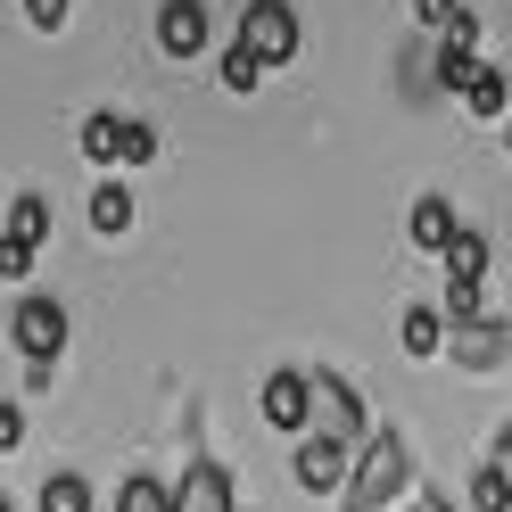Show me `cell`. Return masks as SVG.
<instances>
[{"mask_svg":"<svg viewBox=\"0 0 512 512\" xmlns=\"http://www.w3.org/2000/svg\"><path fill=\"white\" fill-rule=\"evenodd\" d=\"M413 446H405V430H364L356 446H347V479H339V512H389V504H405L413 496Z\"/></svg>","mask_w":512,"mask_h":512,"instance_id":"obj_1","label":"cell"},{"mask_svg":"<svg viewBox=\"0 0 512 512\" xmlns=\"http://www.w3.org/2000/svg\"><path fill=\"white\" fill-rule=\"evenodd\" d=\"M75 149L91 157L100 174H116V166H157V124L149 116H116V108H91L83 124H75Z\"/></svg>","mask_w":512,"mask_h":512,"instance_id":"obj_2","label":"cell"},{"mask_svg":"<svg viewBox=\"0 0 512 512\" xmlns=\"http://www.w3.org/2000/svg\"><path fill=\"white\" fill-rule=\"evenodd\" d=\"M256 67H290V58L306 50V25H298V0H240V34H232Z\"/></svg>","mask_w":512,"mask_h":512,"instance_id":"obj_3","label":"cell"},{"mask_svg":"<svg viewBox=\"0 0 512 512\" xmlns=\"http://www.w3.org/2000/svg\"><path fill=\"white\" fill-rule=\"evenodd\" d=\"M306 430H323V438H339V446H356V438L372 430V405L356 397V380H347V372H331V364L306 372Z\"/></svg>","mask_w":512,"mask_h":512,"instance_id":"obj_4","label":"cell"},{"mask_svg":"<svg viewBox=\"0 0 512 512\" xmlns=\"http://www.w3.org/2000/svg\"><path fill=\"white\" fill-rule=\"evenodd\" d=\"M67 331L75 323H67V306H58L50 290H25L17 314H9V347L25 364H50V372H58V356H67Z\"/></svg>","mask_w":512,"mask_h":512,"instance_id":"obj_5","label":"cell"},{"mask_svg":"<svg viewBox=\"0 0 512 512\" xmlns=\"http://www.w3.org/2000/svg\"><path fill=\"white\" fill-rule=\"evenodd\" d=\"M446 364H463V372H512V323L504 314H471V323H446V347H438Z\"/></svg>","mask_w":512,"mask_h":512,"instance_id":"obj_6","label":"cell"},{"mask_svg":"<svg viewBox=\"0 0 512 512\" xmlns=\"http://www.w3.org/2000/svg\"><path fill=\"white\" fill-rule=\"evenodd\" d=\"M339 479H347V446L323 438V430H298V446H290V488H298V496H339Z\"/></svg>","mask_w":512,"mask_h":512,"instance_id":"obj_7","label":"cell"},{"mask_svg":"<svg viewBox=\"0 0 512 512\" xmlns=\"http://www.w3.org/2000/svg\"><path fill=\"white\" fill-rule=\"evenodd\" d=\"M215 42V17H207V0H157V50L174 58V67H190Z\"/></svg>","mask_w":512,"mask_h":512,"instance_id":"obj_8","label":"cell"},{"mask_svg":"<svg viewBox=\"0 0 512 512\" xmlns=\"http://www.w3.org/2000/svg\"><path fill=\"white\" fill-rule=\"evenodd\" d=\"M256 422L281 430V438H298V430H306V372H298V364L265 372V389H256Z\"/></svg>","mask_w":512,"mask_h":512,"instance_id":"obj_9","label":"cell"},{"mask_svg":"<svg viewBox=\"0 0 512 512\" xmlns=\"http://www.w3.org/2000/svg\"><path fill=\"white\" fill-rule=\"evenodd\" d=\"M174 512H240V496H232V471H223L215 455H190L182 488H174Z\"/></svg>","mask_w":512,"mask_h":512,"instance_id":"obj_10","label":"cell"},{"mask_svg":"<svg viewBox=\"0 0 512 512\" xmlns=\"http://www.w3.org/2000/svg\"><path fill=\"white\" fill-rule=\"evenodd\" d=\"M455 223H463V207L446 199V190H422V199H413V215H405V240L422 248V256H438L446 240H455Z\"/></svg>","mask_w":512,"mask_h":512,"instance_id":"obj_11","label":"cell"},{"mask_svg":"<svg viewBox=\"0 0 512 512\" xmlns=\"http://www.w3.org/2000/svg\"><path fill=\"white\" fill-rule=\"evenodd\" d=\"M463 108H471L479 124H504V108H512V75L496 67V58H479V67L463 75Z\"/></svg>","mask_w":512,"mask_h":512,"instance_id":"obj_12","label":"cell"},{"mask_svg":"<svg viewBox=\"0 0 512 512\" xmlns=\"http://www.w3.org/2000/svg\"><path fill=\"white\" fill-rule=\"evenodd\" d=\"M133 223H141V199H133L116 174H100V190H91V232H100V240H124Z\"/></svg>","mask_w":512,"mask_h":512,"instance_id":"obj_13","label":"cell"},{"mask_svg":"<svg viewBox=\"0 0 512 512\" xmlns=\"http://www.w3.org/2000/svg\"><path fill=\"white\" fill-rule=\"evenodd\" d=\"M397 347H405L413 364H438V347H446V314H438V306H405V314H397Z\"/></svg>","mask_w":512,"mask_h":512,"instance_id":"obj_14","label":"cell"},{"mask_svg":"<svg viewBox=\"0 0 512 512\" xmlns=\"http://www.w3.org/2000/svg\"><path fill=\"white\" fill-rule=\"evenodd\" d=\"M34 512H100V496H91V479H83V471H42Z\"/></svg>","mask_w":512,"mask_h":512,"instance_id":"obj_15","label":"cell"},{"mask_svg":"<svg viewBox=\"0 0 512 512\" xmlns=\"http://www.w3.org/2000/svg\"><path fill=\"white\" fill-rule=\"evenodd\" d=\"M116 512H174V479L166 471H124L116 479Z\"/></svg>","mask_w":512,"mask_h":512,"instance_id":"obj_16","label":"cell"},{"mask_svg":"<svg viewBox=\"0 0 512 512\" xmlns=\"http://www.w3.org/2000/svg\"><path fill=\"white\" fill-rule=\"evenodd\" d=\"M471 512H512V488H504V438L471 463Z\"/></svg>","mask_w":512,"mask_h":512,"instance_id":"obj_17","label":"cell"},{"mask_svg":"<svg viewBox=\"0 0 512 512\" xmlns=\"http://www.w3.org/2000/svg\"><path fill=\"white\" fill-rule=\"evenodd\" d=\"M438 256H446V273H471V281H488V265H496V240H488V232H471V223H455V240H446Z\"/></svg>","mask_w":512,"mask_h":512,"instance_id":"obj_18","label":"cell"},{"mask_svg":"<svg viewBox=\"0 0 512 512\" xmlns=\"http://www.w3.org/2000/svg\"><path fill=\"white\" fill-rule=\"evenodd\" d=\"M9 240H25V248H50V199L42 190H17L9 199V223H0Z\"/></svg>","mask_w":512,"mask_h":512,"instance_id":"obj_19","label":"cell"},{"mask_svg":"<svg viewBox=\"0 0 512 512\" xmlns=\"http://www.w3.org/2000/svg\"><path fill=\"white\" fill-rule=\"evenodd\" d=\"M446 323H471V314H488V281H471V273H446Z\"/></svg>","mask_w":512,"mask_h":512,"instance_id":"obj_20","label":"cell"},{"mask_svg":"<svg viewBox=\"0 0 512 512\" xmlns=\"http://www.w3.org/2000/svg\"><path fill=\"white\" fill-rule=\"evenodd\" d=\"M256 83H265V67H256V58H248L240 42H223V91H232V100H248Z\"/></svg>","mask_w":512,"mask_h":512,"instance_id":"obj_21","label":"cell"},{"mask_svg":"<svg viewBox=\"0 0 512 512\" xmlns=\"http://www.w3.org/2000/svg\"><path fill=\"white\" fill-rule=\"evenodd\" d=\"M67 17H75V0H25V25L34 34H67Z\"/></svg>","mask_w":512,"mask_h":512,"instance_id":"obj_22","label":"cell"},{"mask_svg":"<svg viewBox=\"0 0 512 512\" xmlns=\"http://www.w3.org/2000/svg\"><path fill=\"white\" fill-rule=\"evenodd\" d=\"M34 265H42V248H25V240H9V232H0V281H25Z\"/></svg>","mask_w":512,"mask_h":512,"instance_id":"obj_23","label":"cell"},{"mask_svg":"<svg viewBox=\"0 0 512 512\" xmlns=\"http://www.w3.org/2000/svg\"><path fill=\"white\" fill-rule=\"evenodd\" d=\"M479 67V50H455V42H438V83L446 91H463V75Z\"/></svg>","mask_w":512,"mask_h":512,"instance_id":"obj_24","label":"cell"},{"mask_svg":"<svg viewBox=\"0 0 512 512\" xmlns=\"http://www.w3.org/2000/svg\"><path fill=\"white\" fill-rule=\"evenodd\" d=\"M17 446H25V405L0 397V455H17Z\"/></svg>","mask_w":512,"mask_h":512,"instance_id":"obj_25","label":"cell"},{"mask_svg":"<svg viewBox=\"0 0 512 512\" xmlns=\"http://www.w3.org/2000/svg\"><path fill=\"white\" fill-rule=\"evenodd\" d=\"M446 17H455V0H413V25H422V34H438Z\"/></svg>","mask_w":512,"mask_h":512,"instance_id":"obj_26","label":"cell"},{"mask_svg":"<svg viewBox=\"0 0 512 512\" xmlns=\"http://www.w3.org/2000/svg\"><path fill=\"white\" fill-rule=\"evenodd\" d=\"M389 512H422V504H389Z\"/></svg>","mask_w":512,"mask_h":512,"instance_id":"obj_27","label":"cell"}]
</instances>
